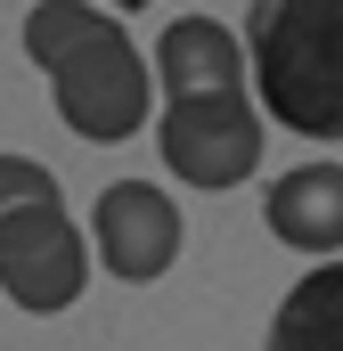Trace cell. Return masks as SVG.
<instances>
[{"label":"cell","instance_id":"cell-1","mask_svg":"<svg viewBox=\"0 0 343 351\" xmlns=\"http://www.w3.org/2000/svg\"><path fill=\"white\" fill-rule=\"evenodd\" d=\"M25 58L58 90V123L74 139H131L147 123V58L98 0H33L25 8Z\"/></svg>","mask_w":343,"mask_h":351},{"label":"cell","instance_id":"cell-2","mask_svg":"<svg viewBox=\"0 0 343 351\" xmlns=\"http://www.w3.org/2000/svg\"><path fill=\"white\" fill-rule=\"evenodd\" d=\"M246 82L294 139H343V0H246Z\"/></svg>","mask_w":343,"mask_h":351},{"label":"cell","instance_id":"cell-3","mask_svg":"<svg viewBox=\"0 0 343 351\" xmlns=\"http://www.w3.org/2000/svg\"><path fill=\"white\" fill-rule=\"evenodd\" d=\"M90 286V245L66 213V196H33L16 213H0V294L33 319L74 311Z\"/></svg>","mask_w":343,"mask_h":351},{"label":"cell","instance_id":"cell-4","mask_svg":"<svg viewBox=\"0 0 343 351\" xmlns=\"http://www.w3.org/2000/svg\"><path fill=\"white\" fill-rule=\"evenodd\" d=\"M156 147H164L172 180H188V188H237V180L261 172V106L246 98V90L164 98Z\"/></svg>","mask_w":343,"mask_h":351},{"label":"cell","instance_id":"cell-5","mask_svg":"<svg viewBox=\"0 0 343 351\" xmlns=\"http://www.w3.org/2000/svg\"><path fill=\"white\" fill-rule=\"evenodd\" d=\"M90 245H98V269L106 278L147 286V278H164L180 262V204L156 180H115L90 204Z\"/></svg>","mask_w":343,"mask_h":351},{"label":"cell","instance_id":"cell-6","mask_svg":"<svg viewBox=\"0 0 343 351\" xmlns=\"http://www.w3.org/2000/svg\"><path fill=\"white\" fill-rule=\"evenodd\" d=\"M261 221H270L278 245H294L311 262L343 254V164H294L286 180H270Z\"/></svg>","mask_w":343,"mask_h":351},{"label":"cell","instance_id":"cell-7","mask_svg":"<svg viewBox=\"0 0 343 351\" xmlns=\"http://www.w3.org/2000/svg\"><path fill=\"white\" fill-rule=\"evenodd\" d=\"M156 82L164 98H213V90H246V49L221 16H180L156 41Z\"/></svg>","mask_w":343,"mask_h":351},{"label":"cell","instance_id":"cell-8","mask_svg":"<svg viewBox=\"0 0 343 351\" xmlns=\"http://www.w3.org/2000/svg\"><path fill=\"white\" fill-rule=\"evenodd\" d=\"M261 351H343V254L311 262L286 302L270 311V343Z\"/></svg>","mask_w":343,"mask_h":351},{"label":"cell","instance_id":"cell-9","mask_svg":"<svg viewBox=\"0 0 343 351\" xmlns=\"http://www.w3.org/2000/svg\"><path fill=\"white\" fill-rule=\"evenodd\" d=\"M33 196H58V172L33 164V156H0V213H16Z\"/></svg>","mask_w":343,"mask_h":351},{"label":"cell","instance_id":"cell-10","mask_svg":"<svg viewBox=\"0 0 343 351\" xmlns=\"http://www.w3.org/2000/svg\"><path fill=\"white\" fill-rule=\"evenodd\" d=\"M98 8H156V0H98Z\"/></svg>","mask_w":343,"mask_h":351}]
</instances>
